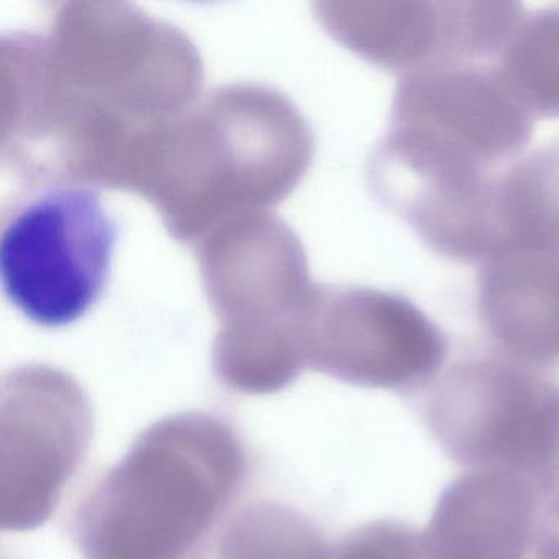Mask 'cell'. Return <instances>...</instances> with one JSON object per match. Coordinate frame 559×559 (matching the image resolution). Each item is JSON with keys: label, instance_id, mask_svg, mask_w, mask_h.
Returning <instances> with one entry per match:
<instances>
[{"label": "cell", "instance_id": "6da1fadb", "mask_svg": "<svg viewBox=\"0 0 559 559\" xmlns=\"http://www.w3.org/2000/svg\"><path fill=\"white\" fill-rule=\"evenodd\" d=\"M116 241V222L94 189L53 185L28 195L2 225L9 300L37 325H71L103 297Z\"/></svg>", "mask_w": 559, "mask_h": 559}, {"label": "cell", "instance_id": "7a4b0ae2", "mask_svg": "<svg viewBox=\"0 0 559 559\" xmlns=\"http://www.w3.org/2000/svg\"><path fill=\"white\" fill-rule=\"evenodd\" d=\"M559 388L543 372L503 356H471L428 388V431L454 463L533 477L548 460Z\"/></svg>", "mask_w": 559, "mask_h": 559}, {"label": "cell", "instance_id": "3957f363", "mask_svg": "<svg viewBox=\"0 0 559 559\" xmlns=\"http://www.w3.org/2000/svg\"><path fill=\"white\" fill-rule=\"evenodd\" d=\"M389 129L503 171L528 143L533 117L496 64L451 63L399 80Z\"/></svg>", "mask_w": 559, "mask_h": 559}, {"label": "cell", "instance_id": "277c9868", "mask_svg": "<svg viewBox=\"0 0 559 559\" xmlns=\"http://www.w3.org/2000/svg\"><path fill=\"white\" fill-rule=\"evenodd\" d=\"M523 15L516 2H384L335 5L329 21L346 47L405 74L497 57Z\"/></svg>", "mask_w": 559, "mask_h": 559}, {"label": "cell", "instance_id": "5b68a950", "mask_svg": "<svg viewBox=\"0 0 559 559\" xmlns=\"http://www.w3.org/2000/svg\"><path fill=\"white\" fill-rule=\"evenodd\" d=\"M329 365L356 384L389 391L430 388L447 361L450 342L417 306L384 290L326 294Z\"/></svg>", "mask_w": 559, "mask_h": 559}, {"label": "cell", "instance_id": "8992f818", "mask_svg": "<svg viewBox=\"0 0 559 559\" xmlns=\"http://www.w3.org/2000/svg\"><path fill=\"white\" fill-rule=\"evenodd\" d=\"M542 500L530 477L474 469L448 484L424 533L427 559H538Z\"/></svg>", "mask_w": 559, "mask_h": 559}, {"label": "cell", "instance_id": "52a82bcc", "mask_svg": "<svg viewBox=\"0 0 559 559\" xmlns=\"http://www.w3.org/2000/svg\"><path fill=\"white\" fill-rule=\"evenodd\" d=\"M476 307L496 355L543 374L559 366V250L497 248L480 263Z\"/></svg>", "mask_w": 559, "mask_h": 559}, {"label": "cell", "instance_id": "ba28073f", "mask_svg": "<svg viewBox=\"0 0 559 559\" xmlns=\"http://www.w3.org/2000/svg\"><path fill=\"white\" fill-rule=\"evenodd\" d=\"M497 222L500 247L559 250V139L526 153L500 175Z\"/></svg>", "mask_w": 559, "mask_h": 559}, {"label": "cell", "instance_id": "9c48e42d", "mask_svg": "<svg viewBox=\"0 0 559 559\" xmlns=\"http://www.w3.org/2000/svg\"><path fill=\"white\" fill-rule=\"evenodd\" d=\"M496 67L533 119L559 117V5L523 15Z\"/></svg>", "mask_w": 559, "mask_h": 559}, {"label": "cell", "instance_id": "30bf717a", "mask_svg": "<svg viewBox=\"0 0 559 559\" xmlns=\"http://www.w3.org/2000/svg\"><path fill=\"white\" fill-rule=\"evenodd\" d=\"M345 559H427L424 535L407 523H372L346 548Z\"/></svg>", "mask_w": 559, "mask_h": 559}]
</instances>
